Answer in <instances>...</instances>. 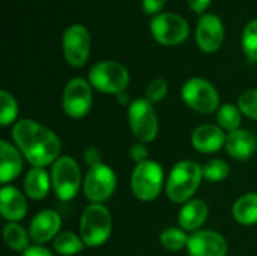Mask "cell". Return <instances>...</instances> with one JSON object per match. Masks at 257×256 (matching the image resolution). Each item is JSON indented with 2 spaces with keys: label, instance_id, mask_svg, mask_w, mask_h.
Instances as JSON below:
<instances>
[{
  "label": "cell",
  "instance_id": "obj_32",
  "mask_svg": "<svg viewBox=\"0 0 257 256\" xmlns=\"http://www.w3.org/2000/svg\"><path fill=\"white\" fill-rule=\"evenodd\" d=\"M128 154H130V158H131L133 161H136V164H139V163H142V161L149 160V158H148V157H149V151H148L146 145H145V143H142V142L133 143V145L130 146Z\"/></svg>",
  "mask_w": 257,
  "mask_h": 256
},
{
  "label": "cell",
  "instance_id": "obj_2",
  "mask_svg": "<svg viewBox=\"0 0 257 256\" xmlns=\"http://www.w3.org/2000/svg\"><path fill=\"white\" fill-rule=\"evenodd\" d=\"M203 180L202 166L193 160L178 161L167 180H166V195L173 204H185L193 199L199 190Z\"/></svg>",
  "mask_w": 257,
  "mask_h": 256
},
{
  "label": "cell",
  "instance_id": "obj_15",
  "mask_svg": "<svg viewBox=\"0 0 257 256\" xmlns=\"http://www.w3.org/2000/svg\"><path fill=\"white\" fill-rule=\"evenodd\" d=\"M60 226H62V219L57 211L42 210L32 219L29 226V234L33 243L45 244L57 237V234L60 232Z\"/></svg>",
  "mask_w": 257,
  "mask_h": 256
},
{
  "label": "cell",
  "instance_id": "obj_21",
  "mask_svg": "<svg viewBox=\"0 0 257 256\" xmlns=\"http://www.w3.org/2000/svg\"><path fill=\"white\" fill-rule=\"evenodd\" d=\"M51 177L44 167H32L24 177V195L33 201H42L50 193Z\"/></svg>",
  "mask_w": 257,
  "mask_h": 256
},
{
  "label": "cell",
  "instance_id": "obj_20",
  "mask_svg": "<svg viewBox=\"0 0 257 256\" xmlns=\"http://www.w3.org/2000/svg\"><path fill=\"white\" fill-rule=\"evenodd\" d=\"M0 181L3 186L20 177L23 170V154L21 151L9 143L8 140L0 142Z\"/></svg>",
  "mask_w": 257,
  "mask_h": 256
},
{
  "label": "cell",
  "instance_id": "obj_23",
  "mask_svg": "<svg viewBox=\"0 0 257 256\" xmlns=\"http://www.w3.org/2000/svg\"><path fill=\"white\" fill-rule=\"evenodd\" d=\"M3 240L9 249L20 253L29 249V243L32 241L29 231H26L20 223H6L3 228Z\"/></svg>",
  "mask_w": 257,
  "mask_h": 256
},
{
  "label": "cell",
  "instance_id": "obj_30",
  "mask_svg": "<svg viewBox=\"0 0 257 256\" xmlns=\"http://www.w3.org/2000/svg\"><path fill=\"white\" fill-rule=\"evenodd\" d=\"M242 115L257 121V89H248L238 97V104Z\"/></svg>",
  "mask_w": 257,
  "mask_h": 256
},
{
  "label": "cell",
  "instance_id": "obj_33",
  "mask_svg": "<svg viewBox=\"0 0 257 256\" xmlns=\"http://www.w3.org/2000/svg\"><path fill=\"white\" fill-rule=\"evenodd\" d=\"M167 0H142V8L148 15H158L160 11L166 6Z\"/></svg>",
  "mask_w": 257,
  "mask_h": 256
},
{
  "label": "cell",
  "instance_id": "obj_1",
  "mask_svg": "<svg viewBox=\"0 0 257 256\" xmlns=\"http://www.w3.org/2000/svg\"><path fill=\"white\" fill-rule=\"evenodd\" d=\"M12 139L33 167L45 169L60 157L62 142L57 134L33 119L17 121L12 127Z\"/></svg>",
  "mask_w": 257,
  "mask_h": 256
},
{
  "label": "cell",
  "instance_id": "obj_36",
  "mask_svg": "<svg viewBox=\"0 0 257 256\" xmlns=\"http://www.w3.org/2000/svg\"><path fill=\"white\" fill-rule=\"evenodd\" d=\"M188 6L199 15H203L211 5V0H187Z\"/></svg>",
  "mask_w": 257,
  "mask_h": 256
},
{
  "label": "cell",
  "instance_id": "obj_3",
  "mask_svg": "<svg viewBox=\"0 0 257 256\" xmlns=\"http://www.w3.org/2000/svg\"><path fill=\"white\" fill-rule=\"evenodd\" d=\"M113 220L108 208L102 204H90L80 219V237L87 247L102 246L111 235Z\"/></svg>",
  "mask_w": 257,
  "mask_h": 256
},
{
  "label": "cell",
  "instance_id": "obj_4",
  "mask_svg": "<svg viewBox=\"0 0 257 256\" xmlns=\"http://www.w3.org/2000/svg\"><path fill=\"white\" fill-rule=\"evenodd\" d=\"M50 177L54 195L62 202L74 199L83 186L81 169L78 163L69 155H60L51 164Z\"/></svg>",
  "mask_w": 257,
  "mask_h": 256
},
{
  "label": "cell",
  "instance_id": "obj_13",
  "mask_svg": "<svg viewBox=\"0 0 257 256\" xmlns=\"http://www.w3.org/2000/svg\"><path fill=\"white\" fill-rule=\"evenodd\" d=\"M229 250L227 240L217 231L200 229L191 232L187 244L190 256H226Z\"/></svg>",
  "mask_w": 257,
  "mask_h": 256
},
{
  "label": "cell",
  "instance_id": "obj_7",
  "mask_svg": "<svg viewBox=\"0 0 257 256\" xmlns=\"http://www.w3.org/2000/svg\"><path fill=\"white\" fill-rule=\"evenodd\" d=\"M128 125L137 142L151 143L157 139L160 124L155 107L146 98H137L128 106Z\"/></svg>",
  "mask_w": 257,
  "mask_h": 256
},
{
  "label": "cell",
  "instance_id": "obj_12",
  "mask_svg": "<svg viewBox=\"0 0 257 256\" xmlns=\"http://www.w3.org/2000/svg\"><path fill=\"white\" fill-rule=\"evenodd\" d=\"M63 56L72 68H81L90 54V33L83 24L69 26L62 36Z\"/></svg>",
  "mask_w": 257,
  "mask_h": 256
},
{
  "label": "cell",
  "instance_id": "obj_27",
  "mask_svg": "<svg viewBox=\"0 0 257 256\" xmlns=\"http://www.w3.org/2000/svg\"><path fill=\"white\" fill-rule=\"evenodd\" d=\"M203 178L209 183H221L230 174V166L227 161L221 158H211L205 164H202Z\"/></svg>",
  "mask_w": 257,
  "mask_h": 256
},
{
  "label": "cell",
  "instance_id": "obj_16",
  "mask_svg": "<svg viewBox=\"0 0 257 256\" xmlns=\"http://www.w3.org/2000/svg\"><path fill=\"white\" fill-rule=\"evenodd\" d=\"M226 136L227 133L217 124H203L193 131L191 145L202 154H214L224 148Z\"/></svg>",
  "mask_w": 257,
  "mask_h": 256
},
{
  "label": "cell",
  "instance_id": "obj_17",
  "mask_svg": "<svg viewBox=\"0 0 257 256\" xmlns=\"http://www.w3.org/2000/svg\"><path fill=\"white\" fill-rule=\"evenodd\" d=\"M0 213L8 223H18L27 214L26 196L14 186H3L0 190Z\"/></svg>",
  "mask_w": 257,
  "mask_h": 256
},
{
  "label": "cell",
  "instance_id": "obj_35",
  "mask_svg": "<svg viewBox=\"0 0 257 256\" xmlns=\"http://www.w3.org/2000/svg\"><path fill=\"white\" fill-rule=\"evenodd\" d=\"M20 256H54L47 247H44L42 244H35L30 246L29 249H26Z\"/></svg>",
  "mask_w": 257,
  "mask_h": 256
},
{
  "label": "cell",
  "instance_id": "obj_18",
  "mask_svg": "<svg viewBox=\"0 0 257 256\" xmlns=\"http://www.w3.org/2000/svg\"><path fill=\"white\" fill-rule=\"evenodd\" d=\"M226 152L238 161L248 160L257 149V139L250 130L239 128L226 136Z\"/></svg>",
  "mask_w": 257,
  "mask_h": 256
},
{
  "label": "cell",
  "instance_id": "obj_22",
  "mask_svg": "<svg viewBox=\"0 0 257 256\" xmlns=\"http://www.w3.org/2000/svg\"><path fill=\"white\" fill-rule=\"evenodd\" d=\"M232 214L236 223L244 226H253L257 225V193L250 192L242 196H239L233 207Z\"/></svg>",
  "mask_w": 257,
  "mask_h": 256
},
{
  "label": "cell",
  "instance_id": "obj_25",
  "mask_svg": "<svg viewBox=\"0 0 257 256\" xmlns=\"http://www.w3.org/2000/svg\"><path fill=\"white\" fill-rule=\"evenodd\" d=\"M242 113L238 106L235 104H223L217 110V125L227 133L241 128Z\"/></svg>",
  "mask_w": 257,
  "mask_h": 256
},
{
  "label": "cell",
  "instance_id": "obj_24",
  "mask_svg": "<svg viewBox=\"0 0 257 256\" xmlns=\"http://www.w3.org/2000/svg\"><path fill=\"white\" fill-rule=\"evenodd\" d=\"M53 247L57 255L75 256L84 249V243L80 235L71 231H62L53 240Z\"/></svg>",
  "mask_w": 257,
  "mask_h": 256
},
{
  "label": "cell",
  "instance_id": "obj_37",
  "mask_svg": "<svg viewBox=\"0 0 257 256\" xmlns=\"http://www.w3.org/2000/svg\"><path fill=\"white\" fill-rule=\"evenodd\" d=\"M116 100H117V103L122 104V106H130V104L133 103V101L128 100V94H126V92H122V94L116 95Z\"/></svg>",
  "mask_w": 257,
  "mask_h": 256
},
{
  "label": "cell",
  "instance_id": "obj_5",
  "mask_svg": "<svg viewBox=\"0 0 257 256\" xmlns=\"http://www.w3.org/2000/svg\"><path fill=\"white\" fill-rule=\"evenodd\" d=\"M131 192L133 195L142 202H152L155 201L163 187L166 186L164 181V170L160 163L154 160H146L136 164L131 174Z\"/></svg>",
  "mask_w": 257,
  "mask_h": 256
},
{
  "label": "cell",
  "instance_id": "obj_9",
  "mask_svg": "<svg viewBox=\"0 0 257 256\" xmlns=\"http://www.w3.org/2000/svg\"><path fill=\"white\" fill-rule=\"evenodd\" d=\"M117 186V177L114 170L104 163L89 167L83 181V192L90 204L107 202Z\"/></svg>",
  "mask_w": 257,
  "mask_h": 256
},
{
  "label": "cell",
  "instance_id": "obj_11",
  "mask_svg": "<svg viewBox=\"0 0 257 256\" xmlns=\"http://www.w3.org/2000/svg\"><path fill=\"white\" fill-rule=\"evenodd\" d=\"M89 80H84L81 77L71 78L62 95V107L63 112L72 118V119H81L84 118L93 104V92Z\"/></svg>",
  "mask_w": 257,
  "mask_h": 256
},
{
  "label": "cell",
  "instance_id": "obj_8",
  "mask_svg": "<svg viewBox=\"0 0 257 256\" xmlns=\"http://www.w3.org/2000/svg\"><path fill=\"white\" fill-rule=\"evenodd\" d=\"M181 97L184 103L200 115L217 113L220 109V94L217 88L202 77H193L182 86Z\"/></svg>",
  "mask_w": 257,
  "mask_h": 256
},
{
  "label": "cell",
  "instance_id": "obj_14",
  "mask_svg": "<svg viewBox=\"0 0 257 256\" xmlns=\"http://www.w3.org/2000/svg\"><path fill=\"white\" fill-rule=\"evenodd\" d=\"M196 42L205 53H215L224 42V26L218 15H200L196 27Z\"/></svg>",
  "mask_w": 257,
  "mask_h": 256
},
{
  "label": "cell",
  "instance_id": "obj_29",
  "mask_svg": "<svg viewBox=\"0 0 257 256\" xmlns=\"http://www.w3.org/2000/svg\"><path fill=\"white\" fill-rule=\"evenodd\" d=\"M0 125L8 127L15 124L18 116V104L12 94L8 91H0Z\"/></svg>",
  "mask_w": 257,
  "mask_h": 256
},
{
  "label": "cell",
  "instance_id": "obj_26",
  "mask_svg": "<svg viewBox=\"0 0 257 256\" xmlns=\"http://www.w3.org/2000/svg\"><path fill=\"white\" fill-rule=\"evenodd\" d=\"M188 238H190V235L187 234V231H184L182 228L170 226L161 232L160 243L169 252H179L182 249H187Z\"/></svg>",
  "mask_w": 257,
  "mask_h": 256
},
{
  "label": "cell",
  "instance_id": "obj_31",
  "mask_svg": "<svg viewBox=\"0 0 257 256\" xmlns=\"http://www.w3.org/2000/svg\"><path fill=\"white\" fill-rule=\"evenodd\" d=\"M169 92V83L164 78H154L146 88V100L152 104L160 103L166 98Z\"/></svg>",
  "mask_w": 257,
  "mask_h": 256
},
{
  "label": "cell",
  "instance_id": "obj_28",
  "mask_svg": "<svg viewBox=\"0 0 257 256\" xmlns=\"http://www.w3.org/2000/svg\"><path fill=\"white\" fill-rule=\"evenodd\" d=\"M241 47L245 57L250 62L257 63V18L247 23V26L244 27L241 36Z\"/></svg>",
  "mask_w": 257,
  "mask_h": 256
},
{
  "label": "cell",
  "instance_id": "obj_6",
  "mask_svg": "<svg viewBox=\"0 0 257 256\" xmlns=\"http://www.w3.org/2000/svg\"><path fill=\"white\" fill-rule=\"evenodd\" d=\"M89 83L101 94L119 95L130 84V72L116 60H102L90 68Z\"/></svg>",
  "mask_w": 257,
  "mask_h": 256
},
{
  "label": "cell",
  "instance_id": "obj_34",
  "mask_svg": "<svg viewBox=\"0 0 257 256\" xmlns=\"http://www.w3.org/2000/svg\"><path fill=\"white\" fill-rule=\"evenodd\" d=\"M83 158H84V161L87 163L89 167H93V166L102 163V161H101V152H99L95 146H87V148L83 151Z\"/></svg>",
  "mask_w": 257,
  "mask_h": 256
},
{
  "label": "cell",
  "instance_id": "obj_10",
  "mask_svg": "<svg viewBox=\"0 0 257 256\" xmlns=\"http://www.w3.org/2000/svg\"><path fill=\"white\" fill-rule=\"evenodd\" d=\"M151 33L158 44L164 47H175L188 38L190 26L179 14L161 12L151 20Z\"/></svg>",
  "mask_w": 257,
  "mask_h": 256
},
{
  "label": "cell",
  "instance_id": "obj_19",
  "mask_svg": "<svg viewBox=\"0 0 257 256\" xmlns=\"http://www.w3.org/2000/svg\"><path fill=\"white\" fill-rule=\"evenodd\" d=\"M208 214H209V207L203 199H191L188 202H185L178 214V223L179 228H182L184 231H200L202 226L205 225V222L208 220Z\"/></svg>",
  "mask_w": 257,
  "mask_h": 256
}]
</instances>
